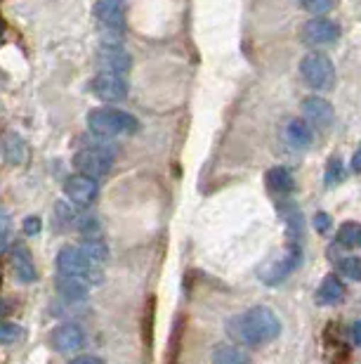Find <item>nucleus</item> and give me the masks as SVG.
<instances>
[{
    "label": "nucleus",
    "mask_w": 361,
    "mask_h": 364,
    "mask_svg": "<svg viewBox=\"0 0 361 364\" xmlns=\"http://www.w3.org/2000/svg\"><path fill=\"white\" fill-rule=\"evenodd\" d=\"M281 322L274 315V310L265 308V305H255L248 312L236 319V336L248 346H267L274 338H279Z\"/></svg>",
    "instance_id": "1"
},
{
    "label": "nucleus",
    "mask_w": 361,
    "mask_h": 364,
    "mask_svg": "<svg viewBox=\"0 0 361 364\" xmlns=\"http://www.w3.org/2000/svg\"><path fill=\"white\" fill-rule=\"evenodd\" d=\"M88 128L90 133H95L102 140H111V137H121V135H135L140 130V121L133 114L123 112V109L102 107V109H92L88 114Z\"/></svg>",
    "instance_id": "2"
},
{
    "label": "nucleus",
    "mask_w": 361,
    "mask_h": 364,
    "mask_svg": "<svg viewBox=\"0 0 361 364\" xmlns=\"http://www.w3.org/2000/svg\"><path fill=\"white\" fill-rule=\"evenodd\" d=\"M57 270L62 274L78 277V279L88 282L90 287H97V284L104 282L102 267L92 263L90 258H85V253L78 246H64V249H60V253H57Z\"/></svg>",
    "instance_id": "3"
},
{
    "label": "nucleus",
    "mask_w": 361,
    "mask_h": 364,
    "mask_svg": "<svg viewBox=\"0 0 361 364\" xmlns=\"http://www.w3.org/2000/svg\"><path fill=\"white\" fill-rule=\"evenodd\" d=\"M300 76L305 78V83L314 90H331L335 85V67L331 62L328 55L319 53H307L300 62Z\"/></svg>",
    "instance_id": "4"
},
{
    "label": "nucleus",
    "mask_w": 361,
    "mask_h": 364,
    "mask_svg": "<svg viewBox=\"0 0 361 364\" xmlns=\"http://www.w3.org/2000/svg\"><path fill=\"white\" fill-rule=\"evenodd\" d=\"M74 168L83 176H90V178H106L113 168V154L106 147H83L81 151H76L74 156Z\"/></svg>",
    "instance_id": "5"
},
{
    "label": "nucleus",
    "mask_w": 361,
    "mask_h": 364,
    "mask_svg": "<svg viewBox=\"0 0 361 364\" xmlns=\"http://www.w3.org/2000/svg\"><path fill=\"white\" fill-rule=\"evenodd\" d=\"M88 90L95 95L97 100L109 102V105L126 100L130 92L126 78L121 74H109V71H99L97 76H92L88 83Z\"/></svg>",
    "instance_id": "6"
},
{
    "label": "nucleus",
    "mask_w": 361,
    "mask_h": 364,
    "mask_svg": "<svg viewBox=\"0 0 361 364\" xmlns=\"http://www.w3.org/2000/svg\"><path fill=\"white\" fill-rule=\"evenodd\" d=\"M300 38L305 46H312V48L333 46V43L340 38V26H338L335 21H331L328 17H312L302 24Z\"/></svg>",
    "instance_id": "7"
},
{
    "label": "nucleus",
    "mask_w": 361,
    "mask_h": 364,
    "mask_svg": "<svg viewBox=\"0 0 361 364\" xmlns=\"http://www.w3.org/2000/svg\"><path fill=\"white\" fill-rule=\"evenodd\" d=\"M300 263V249L295 244L288 246L286 251H281L277 258H272L270 263H267L262 267V282L265 284H270V287H274V284H279V282H284L288 274H291L295 267H298Z\"/></svg>",
    "instance_id": "8"
},
{
    "label": "nucleus",
    "mask_w": 361,
    "mask_h": 364,
    "mask_svg": "<svg viewBox=\"0 0 361 364\" xmlns=\"http://www.w3.org/2000/svg\"><path fill=\"white\" fill-rule=\"evenodd\" d=\"M64 194L76 206H90L99 196V182L90 176H83V173H76V176H69L67 182H64Z\"/></svg>",
    "instance_id": "9"
},
{
    "label": "nucleus",
    "mask_w": 361,
    "mask_h": 364,
    "mask_svg": "<svg viewBox=\"0 0 361 364\" xmlns=\"http://www.w3.org/2000/svg\"><path fill=\"white\" fill-rule=\"evenodd\" d=\"M97 67L99 71H109V74H126L133 67V57L128 50H123L118 43H104L97 50Z\"/></svg>",
    "instance_id": "10"
},
{
    "label": "nucleus",
    "mask_w": 361,
    "mask_h": 364,
    "mask_svg": "<svg viewBox=\"0 0 361 364\" xmlns=\"http://www.w3.org/2000/svg\"><path fill=\"white\" fill-rule=\"evenodd\" d=\"M50 343H52V348L57 353L71 355V353H78L85 346V333L78 324L67 322V324H60L57 329H52Z\"/></svg>",
    "instance_id": "11"
},
{
    "label": "nucleus",
    "mask_w": 361,
    "mask_h": 364,
    "mask_svg": "<svg viewBox=\"0 0 361 364\" xmlns=\"http://www.w3.org/2000/svg\"><path fill=\"white\" fill-rule=\"evenodd\" d=\"M302 114H305V121L309 126H316L321 130H326L335 119L333 105L328 100L319 97V95H309V97L302 100Z\"/></svg>",
    "instance_id": "12"
},
{
    "label": "nucleus",
    "mask_w": 361,
    "mask_h": 364,
    "mask_svg": "<svg viewBox=\"0 0 361 364\" xmlns=\"http://www.w3.org/2000/svg\"><path fill=\"white\" fill-rule=\"evenodd\" d=\"M92 12H95L97 21L104 24V28L121 31L123 24H126V7H123L121 0H97Z\"/></svg>",
    "instance_id": "13"
},
{
    "label": "nucleus",
    "mask_w": 361,
    "mask_h": 364,
    "mask_svg": "<svg viewBox=\"0 0 361 364\" xmlns=\"http://www.w3.org/2000/svg\"><path fill=\"white\" fill-rule=\"evenodd\" d=\"M10 265H12V270H14V274H17V279L21 284H33L35 279H38V270H35L31 253H28V249L24 244H17L12 249Z\"/></svg>",
    "instance_id": "14"
},
{
    "label": "nucleus",
    "mask_w": 361,
    "mask_h": 364,
    "mask_svg": "<svg viewBox=\"0 0 361 364\" xmlns=\"http://www.w3.org/2000/svg\"><path fill=\"white\" fill-rule=\"evenodd\" d=\"M57 287V294H60L64 301H71V303H78V301H85L90 294V284L78 279V277H69V274H62L57 277L55 282Z\"/></svg>",
    "instance_id": "15"
},
{
    "label": "nucleus",
    "mask_w": 361,
    "mask_h": 364,
    "mask_svg": "<svg viewBox=\"0 0 361 364\" xmlns=\"http://www.w3.org/2000/svg\"><path fill=\"white\" fill-rule=\"evenodd\" d=\"M286 140L293 149H300V151L309 149V144H312V140H314L312 126L302 119H293L286 126Z\"/></svg>",
    "instance_id": "16"
},
{
    "label": "nucleus",
    "mask_w": 361,
    "mask_h": 364,
    "mask_svg": "<svg viewBox=\"0 0 361 364\" xmlns=\"http://www.w3.org/2000/svg\"><path fill=\"white\" fill-rule=\"evenodd\" d=\"M316 298H319V303H323V305L340 303L343 298H345V284L340 282V277L328 274L326 279L321 282L319 291H316Z\"/></svg>",
    "instance_id": "17"
},
{
    "label": "nucleus",
    "mask_w": 361,
    "mask_h": 364,
    "mask_svg": "<svg viewBox=\"0 0 361 364\" xmlns=\"http://www.w3.org/2000/svg\"><path fill=\"white\" fill-rule=\"evenodd\" d=\"M267 187L277 194H291L295 189V178L291 171L284 168V166H277V168L267 171Z\"/></svg>",
    "instance_id": "18"
},
{
    "label": "nucleus",
    "mask_w": 361,
    "mask_h": 364,
    "mask_svg": "<svg viewBox=\"0 0 361 364\" xmlns=\"http://www.w3.org/2000/svg\"><path fill=\"white\" fill-rule=\"evenodd\" d=\"M78 249H81L85 253V258H90L92 263L102 267L106 260H109V246H106L102 239L95 237V235H90V237H85L81 244H78Z\"/></svg>",
    "instance_id": "19"
},
{
    "label": "nucleus",
    "mask_w": 361,
    "mask_h": 364,
    "mask_svg": "<svg viewBox=\"0 0 361 364\" xmlns=\"http://www.w3.org/2000/svg\"><path fill=\"white\" fill-rule=\"evenodd\" d=\"M78 208H81V206H76V203H71V201L67 199V201H60V203H57L55 213H57V218H60V223L64 225V228L81 230V225H83V220H85L88 215H83Z\"/></svg>",
    "instance_id": "20"
},
{
    "label": "nucleus",
    "mask_w": 361,
    "mask_h": 364,
    "mask_svg": "<svg viewBox=\"0 0 361 364\" xmlns=\"http://www.w3.org/2000/svg\"><path fill=\"white\" fill-rule=\"evenodd\" d=\"M3 154H5L7 164H12V166L24 164V159H26V144H24V140H21L19 135L10 133V135L5 137V142H3Z\"/></svg>",
    "instance_id": "21"
},
{
    "label": "nucleus",
    "mask_w": 361,
    "mask_h": 364,
    "mask_svg": "<svg viewBox=\"0 0 361 364\" xmlns=\"http://www.w3.org/2000/svg\"><path fill=\"white\" fill-rule=\"evenodd\" d=\"M213 364H250V358L236 346H218L213 350Z\"/></svg>",
    "instance_id": "22"
},
{
    "label": "nucleus",
    "mask_w": 361,
    "mask_h": 364,
    "mask_svg": "<svg viewBox=\"0 0 361 364\" xmlns=\"http://www.w3.org/2000/svg\"><path fill=\"white\" fill-rule=\"evenodd\" d=\"M338 244L350 246V249H355V246L361 249V225L359 223L340 225V230H338Z\"/></svg>",
    "instance_id": "23"
},
{
    "label": "nucleus",
    "mask_w": 361,
    "mask_h": 364,
    "mask_svg": "<svg viewBox=\"0 0 361 364\" xmlns=\"http://www.w3.org/2000/svg\"><path fill=\"white\" fill-rule=\"evenodd\" d=\"M338 267H340L343 277H348L352 282H361V258L359 256H345L340 263H338Z\"/></svg>",
    "instance_id": "24"
},
{
    "label": "nucleus",
    "mask_w": 361,
    "mask_h": 364,
    "mask_svg": "<svg viewBox=\"0 0 361 364\" xmlns=\"http://www.w3.org/2000/svg\"><path fill=\"white\" fill-rule=\"evenodd\" d=\"M24 338V329L14 322H0V343L3 346H12L17 341Z\"/></svg>",
    "instance_id": "25"
},
{
    "label": "nucleus",
    "mask_w": 361,
    "mask_h": 364,
    "mask_svg": "<svg viewBox=\"0 0 361 364\" xmlns=\"http://www.w3.org/2000/svg\"><path fill=\"white\" fill-rule=\"evenodd\" d=\"M300 5L305 7L307 12H312L314 17H323L326 12L333 10L335 0H300Z\"/></svg>",
    "instance_id": "26"
},
{
    "label": "nucleus",
    "mask_w": 361,
    "mask_h": 364,
    "mask_svg": "<svg viewBox=\"0 0 361 364\" xmlns=\"http://www.w3.org/2000/svg\"><path fill=\"white\" fill-rule=\"evenodd\" d=\"M343 176H345V168H343V161L338 156H333L328 161V166H326V176H323V180H326V187H333L335 182H340L343 180Z\"/></svg>",
    "instance_id": "27"
},
{
    "label": "nucleus",
    "mask_w": 361,
    "mask_h": 364,
    "mask_svg": "<svg viewBox=\"0 0 361 364\" xmlns=\"http://www.w3.org/2000/svg\"><path fill=\"white\" fill-rule=\"evenodd\" d=\"M40 228H43V223H40V218H38V215H28L26 220H24V235H26V237L38 235Z\"/></svg>",
    "instance_id": "28"
},
{
    "label": "nucleus",
    "mask_w": 361,
    "mask_h": 364,
    "mask_svg": "<svg viewBox=\"0 0 361 364\" xmlns=\"http://www.w3.org/2000/svg\"><path fill=\"white\" fill-rule=\"evenodd\" d=\"M314 228H316V232H326L331 228V215L328 213H316L314 215Z\"/></svg>",
    "instance_id": "29"
},
{
    "label": "nucleus",
    "mask_w": 361,
    "mask_h": 364,
    "mask_svg": "<svg viewBox=\"0 0 361 364\" xmlns=\"http://www.w3.org/2000/svg\"><path fill=\"white\" fill-rule=\"evenodd\" d=\"M69 364H104L102 358H97V355H78L74 358Z\"/></svg>",
    "instance_id": "30"
},
{
    "label": "nucleus",
    "mask_w": 361,
    "mask_h": 364,
    "mask_svg": "<svg viewBox=\"0 0 361 364\" xmlns=\"http://www.w3.org/2000/svg\"><path fill=\"white\" fill-rule=\"evenodd\" d=\"M350 336H352V341H355V346L361 348V322H355V324H352Z\"/></svg>",
    "instance_id": "31"
},
{
    "label": "nucleus",
    "mask_w": 361,
    "mask_h": 364,
    "mask_svg": "<svg viewBox=\"0 0 361 364\" xmlns=\"http://www.w3.org/2000/svg\"><path fill=\"white\" fill-rule=\"evenodd\" d=\"M352 171H355V173H361V144L357 147L355 154H352Z\"/></svg>",
    "instance_id": "32"
},
{
    "label": "nucleus",
    "mask_w": 361,
    "mask_h": 364,
    "mask_svg": "<svg viewBox=\"0 0 361 364\" xmlns=\"http://www.w3.org/2000/svg\"><path fill=\"white\" fill-rule=\"evenodd\" d=\"M7 228H10V223H7V213L5 210H0V232H7Z\"/></svg>",
    "instance_id": "33"
},
{
    "label": "nucleus",
    "mask_w": 361,
    "mask_h": 364,
    "mask_svg": "<svg viewBox=\"0 0 361 364\" xmlns=\"http://www.w3.org/2000/svg\"><path fill=\"white\" fill-rule=\"evenodd\" d=\"M7 249V232H0V253Z\"/></svg>",
    "instance_id": "34"
},
{
    "label": "nucleus",
    "mask_w": 361,
    "mask_h": 364,
    "mask_svg": "<svg viewBox=\"0 0 361 364\" xmlns=\"http://www.w3.org/2000/svg\"><path fill=\"white\" fill-rule=\"evenodd\" d=\"M7 310H10V305H7V303L3 301V298H0V317L7 315Z\"/></svg>",
    "instance_id": "35"
},
{
    "label": "nucleus",
    "mask_w": 361,
    "mask_h": 364,
    "mask_svg": "<svg viewBox=\"0 0 361 364\" xmlns=\"http://www.w3.org/2000/svg\"><path fill=\"white\" fill-rule=\"evenodd\" d=\"M0 282H3V279H0Z\"/></svg>",
    "instance_id": "36"
}]
</instances>
